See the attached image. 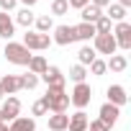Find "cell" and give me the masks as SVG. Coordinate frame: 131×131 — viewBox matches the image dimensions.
Instances as JSON below:
<instances>
[{
    "label": "cell",
    "instance_id": "5b68a950",
    "mask_svg": "<svg viewBox=\"0 0 131 131\" xmlns=\"http://www.w3.org/2000/svg\"><path fill=\"white\" fill-rule=\"evenodd\" d=\"M116 46H121V49H131V26L126 23V21H121L118 26H116Z\"/></svg>",
    "mask_w": 131,
    "mask_h": 131
},
{
    "label": "cell",
    "instance_id": "7c38bea8",
    "mask_svg": "<svg viewBox=\"0 0 131 131\" xmlns=\"http://www.w3.org/2000/svg\"><path fill=\"white\" fill-rule=\"evenodd\" d=\"M88 113H82V111H77L75 116H70V123H67V128L70 131H88Z\"/></svg>",
    "mask_w": 131,
    "mask_h": 131
},
{
    "label": "cell",
    "instance_id": "6da1fadb",
    "mask_svg": "<svg viewBox=\"0 0 131 131\" xmlns=\"http://www.w3.org/2000/svg\"><path fill=\"white\" fill-rule=\"evenodd\" d=\"M44 103H46V108L49 111H54V113H64L70 108V95H64V90H54V88H46V95L41 98Z\"/></svg>",
    "mask_w": 131,
    "mask_h": 131
},
{
    "label": "cell",
    "instance_id": "8d00e7d4",
    "mask_svg": "<svg viewBox=\"0 0 131 131\" xmlns=\"http://www.w3.org/2000/svg\"><path fill=\"white\" fill-rule=\"evenodd\" d=\"M0 131H8V126H5V123H3V121H0Z\"/></svg>",
    "mask_w": 131,
    "mask_h": 131
},
{
    "label": "cell",
    "instance_id": "ba28073f",
    "mask_svg": "<svg viewBox=\"0 0 131 131\" xmlns=\"http://www.w3.org/2000/svg\"><path fill=\"white\" fill-rule=\"evenodd\" d=\"M18 113H21V103H18V98H5L3 108H0L3 121H13V118H18Z\"/></svg>",
    "mask_w": 131,
    "mask_h": 131
},
{
    "label": "cell",
    "instance_id": "f546056e",
    "mask_svg": "<svg viewBox=\"0 0 131 131\" xmlns=\"http://www.w3.org/2000/svg\"><path fill=\"white\" fill-rule=\"evenodd\" d=\"M31 111H34V116H44V113H46V111H49V108H46V103H44V100H36V103H34V108H31Z\"/></svg>",
    "mask_w": 131,
    "mask_h": 131
},
{
    "label": "cell",
    "instance_id": "603a6c76",
    "mask_svg": "<svg viewBox=\"0 0 131 131\" xmlns=\"http://www.w3.org/2000/svg\"><path fill=\"white\" fill-rule=\"evenodd\" d=\"M123 16H126V8H123V5L113 3V5L108 8V18H111V21H118V23H121V21H123Z\"/></svg>",
    "mask_w": 131,
    "mask_h": 131
},
{
    "label": "cell",
    "instance_id": "7402d4cb",
    "mask_svg": "<svg viewBox=\"0 0 131 131\" xmlns=\"http://www.w3.org/2000/svg\"><path fill=\"white\" fill-rule=\"evenodd\" d=\"M18 82H21V90H34L36 85H39V75H21L18 77Z\"/></svg>",
    "mask_w": 131,
    "mask_h": 131
},
{
    "label": "cell",
    "instance_id": "f1b7e54d",
    "mask_svg": "<svg viewBox=\"0 0 131 131\" xmlns=\"http://www.w3.org/2000/svg\"><path fill=\"white\" fill-rule=\"evenodd\" d=\"M105 70H108V67H105V62H103V59H95V62L90 64V72H93V75H103Z\"/></svg>",
    "mask_w": 131,
    "mask_h": 131
},
{
    "label": "cell",
    "instance_id": "52a82bcc",
    "mask_svg": "<svg viewBox=\"0 0 131 131\" xmlns=\"http://www.w3.org/2000/svg\"><path fill=\"white\" fill-rule=\"evenodd\" d=\"M41 80L46 82V88H54V90H64V77L57 67H46V72L41 75Z\"/></svg>",
    "mask_w": 131,
    "mask_h": 131
},
{
    "label": "cell",
    "instance_id": "4316f807",
    "mask_svg": "<svg viewBox=\"0 0 131 131\" xmlns=\"http://www.w3.org/2000/svg\"><path fill=\"white\" fill-rule=\"evenodd\" d=\"M85 75H88V70L82 67V64H75L72 72H70V77H72L75 82H85Z\"/></svg>",
    "mask_w": 131,
    "mask_h": 131
},
{
    "label": "cell",
    "instance_id": "9a60e30c",
    "mask_svg": "<svg viewBox=\"0 0 131 131\" xmlns=\"http://www.w3.org/2000/svg\"><path fill=\"white\" fill-rule=\"evenodd\" d=\"M67 123H70V116H64V113L49 116V128H51V131H64V128H67Z\"/></svg>",
    "mask_w": 131,
    "mask_h": 131
},
{
    "label": "cell",
    "instance_id": "1f68e13d",
    "mask_svg": "<svg viewBox=\"0 0 131 131\" xmlns=\"http://www.w3.org/2000/svg\"><path fill=\"white\" fill-rule=\"evenodd\" d=\"M16 3H18V0H0V10L8 13V10H13V8H16Z\"/></svg>",
    "mask_w": 131,
    "mask_h": 131
},
{
    "label": "cell",
    "instance_id": "5bb4252c",
    "mask_svg": "<svg viewBox=\"0 0 131 131\" xmlns=\"http://www.w3.org/2000/svg\"><path fill=\"white\" fill-rule=\"evenodd\" d=\"M108 103L123 105V103H126V90H123L121 85H111V88H108Z\"/></svg>",
    "mask_w": 131,
    "mask_h": 131
},
{
    "label": "cell",
    "instance_id": "8992f818",
    "mask_svg": "<svg viewBox=\"0 0 131 131\" xmlns=\"http://www.w3.org/2000/svg\"><path fill=\"white\" fill-rule=\"evenodd\" d=\"M93 49L100 51V54H113V51H116V39H113V34H98Z\"/></svg>",
    "mask_w": 131,
    "mask_h": 131
},
{
    "label": "cell",
    "instance_id": "d6986e66",
    "mask_svg": "<svg viewBox=\"0 0 131 131\" xmlns=\"http://www.w3.org/2000/svg\"><path fill=\"white\" fill-rule=\"evenodd\" d=\"M46 67H49V64H46L44 57H31V62H28V72L31 75H44Z\"/></svg>",
    "mask_w": 131,
    "mask_h": 131
},
{
    "label": "cell",
    "instance_id": "d4e9b609",
    "mask_svg": "<svg viewBox=\"0 0 131 131\" xmlns=\"http://www.w3.org/2000/svg\"><path fill=\"white\" fill-rule=\"evenodd\" d=\"M67 10H70L67 0H51V13H54V16H64Z\"/></svg>",
    "mask_w": 131,
    "mask_h": 131
},
{
    "label": "cell",
    "instance_id": "836d02e7",
    "mask_svg": "<svg viewBox=\"0 0 131 131\" xmlns=\"http://www.w3.org/2000/svg\"><path fill=\"white\" fill-rule=\"evenodd\" d=\"M93 5H98V8H103V5H111V0H93Z\"/></svg>",
    "mask_w": 131,
    "mask_h": 131
},
{
    "label": "cell",
    "instance_id": "30bf717a",
    "mask_svg": "<svg viewBox=\"0 0 131 131\" xmlns=\"http://www.w3.org/2000/svg\"><path fill=\"white\" fill-rule=\"evenodd\" d=\"M100 121L111 128L116 121H118V105H113V103H105L103 108H100Z\"/></svg>",
    "mask_w": 131,
    "mask_h": 131
},
{
    "label": "cell",
    "instance_id": "cb8c5ba5",
    "mask_svg": "<svg viewBox=\"0 0 131 131\" xmlns=\"http://www.w3.org/2000/svg\"><path fill=\"white\" fill-rule=\"evenodd\" d=\"M93 26H95V36H98V34H111V18H108V16H100Z\"/></svg>",
    "mask_w": 131,
    "mask_h": 131
},
{
    "label": "cell",
    "instance_id": "74e56055",
    "mask_svg": "<svg viewBox=\"0 0 131 131\" xmlns=\"http://www.w3.org/2000/svg\"><path fill=\"white\" fill-rule=\"evenodd\" d=\"M0 98H5V93H3V88H0Z\"/></svg>",
    "mask_w": 131,
    "mask_h": 131
},
{
    "label": "cell",
    "instance_id": "e575fe53",
    "mask_svg": "<svg viewBox=\"0 0 131 131\" xmlns=\"http://www.w3.org/2000/svg\"><path fill=\"white\" fill-rule=\"evenodd\" d=\"M118 5H123V8H128V5H131V0H118Z\"/></svg>",
    "mask_w": 131,
    "mask_h": 131
},
{
    "label": "cell",
    "instance_id": "e0dca14e",
    "mask_svg": "<svg viewBox=\"0 0 131 131\" xmlns=\"http://www.w3.org/2000/svg\"><path fill=\"white\" fill-rule=\"evenodd\" d=\"M100 16H103V13H100V8H98V5H93V3H88V5L82 8V23H95Z\"/></svg>",
    "mask_w": 131,
    "mask_h": 131
},
{
    "label": "cell",
    "instance_id": "ac0fdd59",
    "mask_svg": "<svg viewBox=\"0 0 131 131\" xmlns=\"http://www.w3.org/2000/svg\"><path fill=\"white\" fill-rule=\"evenodd\" d=\"M13 31H16L13 21L8 18V13H3V10H0V36H5V39H10V36H13Z\"/></svg>",
    "mask_w": 131,
    "mask_h": 131
},
{
    "label": "cell",
    "instance_id": "d6a6232c",
    "mask_svg": "<svg viewBox=\"0 0 131 131\" xmlns=\"http://www.w3.org/2000/svg\"><path fill=\"white\" fill-rule=\"evenodd\" d=\"M88 3H90V0H67V5H70V8H80V10H82Z\"/></svg>",
    "mask_w": 131,
    "mask_h": 131
},
{
    "label": "cell",
    "instance_id": "3957f363",
    "mask_svg": "<svg viewBox=\"0 0 131 131\" xmlns=\"http://www.w3.org/2000/svg\"><path fill=\"white\" fill-rule=\"evenodd\" d=\"M49 44H51L49 34H31V31H28V34L23 36V46H26L28 51H31V49H46Z\"/></svg>",
    "mask_w": 131,
    "mask_h": 131
},
{
    "label": "cell",
    "instance_id": "4fadbf2b",
    "mask_svg": "<svg viewBox=\"0 0 131 131\" xmlns=\"http://www.w3.org/2000/svg\"><path fill=\"white\" fill-rule=\"evenodd\" d=\"M8 131H36V121L26 118V116H18V118H13V123L8 126Z\"/></svg>",
    "mask_w": 131,
    "mask_h": 131
},
{
    "label": "cell",
    "instance_id": "4dcf8cb0",
    "mask_svg": "<svg viewBox=\"0 0 131 131\" xmlns=\"http://www.w3.org/2000/svg\"><path fill=\"white\" fill-rule=\"evenodd\" d=\"M88 128H90V131H108V126H105L100 118H98V121H90V123H88Z\"/></svg>",
    "mask_w": 131,
    "mask_h": 131
},
{
    "label": "cell",
    "instance_id": "f35d334b",
    "mask_svg": "<svg viewBox=\"0 0 131 131\" xmlns=\"http://www.w3.org/2000/svg\"><path fill=\"white\" fill-rule=\"evenodd\" d=\"M0 121H3V116H0Z\"/></svg>",
    "mask_w": 131,
    "mask_h": 131
},
{
    "label": "cell",
    "instance_id": "83f0119b",
    "mask_svg": "<svg viewBox=\"0 0 131 131\" xmlns=\"http://www.w3.org/2000/svg\"><path fill=\"white\" fill-rule=\"evenodd\" d=\"M34 23H36V28H39V34H46V31L51 28V18H49V16H39V18H36Z\"/></svg>",
    "mask_w": 131,
    "mask_h": 131
},
{
    "label": "cell",
    "instance_id": "9c48e42d",
    "mask_svg": "<svg viewBox=\"0 0 131 131\" xmlns=\"http://www.w3.org/2000/svg\"><path fill=\"white\" fill-rule=\"evenodd\" d=\"M54 41H57L59 46L72 44V41H75V31H72V26H57V28H54Z\"/></svg>",
    "mask_w": 131,
    "mask_h": 131
},
{
    "label": "cell",
    "instance_id": "ffe728a7",
    "mask_svg": "<svg viewBox=\"0 0 131 131\" xmlns=\"http://www.w3.org/2000/svg\"><path fill=\"white\" fill-rule=\"evenodd\" d=\"M77 57H80V64H82V67H88V64L95 62V49H93V46H82V49L77 51Z\"/></svg>",
    "mask_w": 131,
    "mask_h": 131
},
{
    "label": "cell",
    "instance_id": "8fae6325",
    "mask_svg": "<svg viewBox=\"0 0 131 131\" xmlns=\"http://www.w3.org/2000/svg\"><path fill=\"white\" fill-rule=\"evenodd\" d=\"M72 31H75V41H77V39H80V41H90V39H95V26H93V23L72 26Z\"/></svg>",
    "mask_w": 131,
    "mask_h": 131
},
{
    "label": "cell",
    "instance_id": "7a4b0ae2",
    "mask_svg": "<svg viewBox=\"0 0 131 131\" xmlns=\"http://www.w3.org/2000/svg\"><path fill=\"white\" fill-rule=\"evenodd\" d=\"M31 57H34V54H31L23 44H13V41H10V44L5 46V59L13 62V64H26V67H28Z\"/></svg>",
    "mask_w": 131,
    "mask_h": 131
},
{
    "label": "cell",
    "instance_id": "2e32d148",
    "mask_svg": "<svg viewBox=\"0 0 131 131\" xmlns=\"http://www.w3.org/2000/svg\"><path fill=\"white\" fill-rule=\"evenodd\" d=\"M0 88H3V93H5V95H10V93L21 90V82H18V77H16V75H5L3 80H0Z\"/></svg>",
    "mask_w": 131,
    "mask_h": 131
},
{
    "label": "cell",
    "instance_id": "44dd1931",
    "mask_svg": "<svg viewBox=\"0 0 131 131\" xmlns=\"http://www.w3.org/2000/svg\"><path fill=\"white\" fill-rule=\"evenodd\" d=\"M126 64H128V62H126V57H123V54H113V57H111V62L105 64V67H111L113 72H123V70H126Z\"/></svg>",
    "mask_w": 131,
    "mask_h": 131
},
{
    "label": "cell",
    "instance_id": "d590c367",
    "mask_svg": "<svg viewBox=\"0 0 131 131\" xmlns=\"http://www.w3.org/2000/svg\"><path fill=\"white\" fill-rule=\"evenodd\" d=\"M21 3H26V5H28V8H31V5H34V3H36V0H21Z\"/></svg>",
    "mask_w": 131,
    "mask_h": 131
},
{
    "label": "cell",
    "instance_id": "484cf974",
    "mask_svg": "<svg viewBox=\"0 0 131 131\" xmlns=\"http://www.w3.org/2000/svg\"><path fill=\"white\" fill-rule=\"evenodd\" d=\"M34 21H36V18H34V13H31L28 8H23V10H18V23H21V26H26V28H28V26H31Z\"/></svg>",
    "mask_w": 131,
    "mask_h": 131
},
{
    "label": "cell",
    "instance_id": "277c9868",
    "mask_svg": "<svg viewBox=\"0 0 131 131\" xmlns=\"http://www.w3.org/2000/svg\"><path fill=\"white\" fill-rule=\"evenodd\" d=\"M90 98H93V93H90V85H85V82H77V88L72 90V103L77 105V108H85L88 103H90Z\"/></svg>",
    "mask_w": 131,
    "mask_h": 131
}]
</instances>
